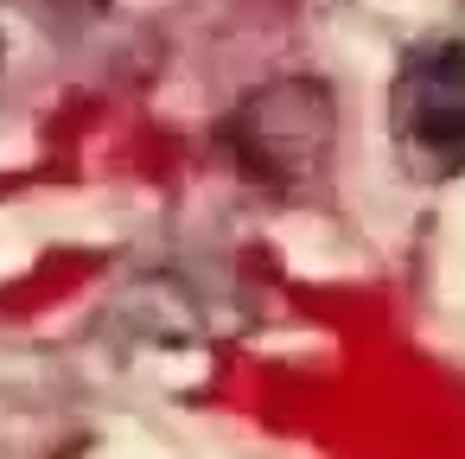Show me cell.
Returning <instances> with one entry per match:
<instances>
[{
  "label": "cell",
  "instance_id": "cell-2",
  "mask_svg": "<svg viewBox=\"0 0 465 459\" xmlns=\"http://www.w3.org/2000/svg\"><path fill=\"white\" fill-rule=\"evenodd\" d=\"M230 141H236V160L255 179H268V185L312 179L319 160H325V141H331V96H325V84L287 77V84L255 90L236 109Z\"/></svg>",
  "mask_w": 465,
  "mask_h": 459
},
{
  "label": "cell",
  "instance_id": "cell-1",
  "mask_svg": "<svg viewBox=\"0 0 465 459\" xmlns=\"http://www.w3.org/2000/svg\"><path fill=\"white\" fill-rule=\"evenodd\" d=\"M395 154L414 179H452L465 166V45H414L389 90Z\"/></svg>",
  "mask_w": 465,
  "mask_h": 459
}]
</instances>
